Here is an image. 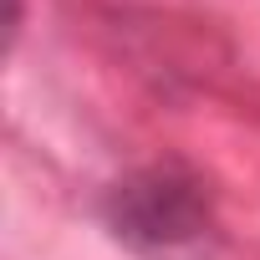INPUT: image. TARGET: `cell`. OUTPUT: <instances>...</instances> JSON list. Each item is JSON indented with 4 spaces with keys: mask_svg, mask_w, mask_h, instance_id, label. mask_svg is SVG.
<instances>
[{
    "mask_svg": "<svg viewBox=\"0 0 260 260\" xmlns=\"http://www.w3.org/2000/svg\"><path fill=\"white\" fill-rule=\"evenodd\" d=\"M102 219L122 245L158 255V250H179V245L199 240L214 224V199H209V184L189 164L158 158V164L122 174L107 189Z\"/></svg>",
    "mask_w": 260,
    "mask_h": 260,
    "instance_id": "obj_1",
    "label": "cell"
}]
</instances>
